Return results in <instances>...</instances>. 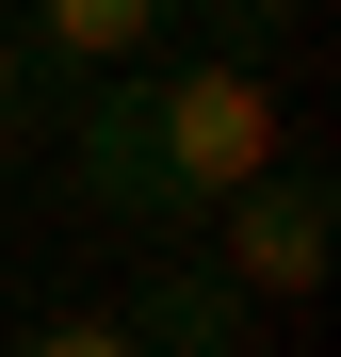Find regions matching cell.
I'll return each instance as SVG.
<instances>
[{"label":"cell","instance_id":"1","mask_svg":"<svg viewBox=\"0 0 341 357\" xmlns=\"http://www.w3.org/2000/svg\"><path fill=\"white\" fill-rule=\"evenodd\" d=\"M146 114H162V162H179V195H244V178L276 162V98L244 49H211V66H146Z\"/></svg>","mask_w":341,"mask_h":357},{"label":"cell","instance_id":"2","mask_svg":"<svg viewBox=\"0 0 341 357\" xmlns=\"http://www.w3.org/2000/svg\"><path fill=\"white\" fill-rule=\"evenodd\" d=\"M211 211H227V292H244V309H293V292H325L341 211H325V178H309V162H260L244 195H211Z\"/></svg>","mask_w":341,"mask_h":357},{"label":"cell","instance_id":"3","mask_svg":"<svg viewBox=\"0 0 341 357\" xmlns=\"http://www.w3.org/2000/svg\"><path fill=\"white\" fill-rule=\"evenodd\" d=\"M66 162H82V195H98L114 227H195L179 162H162V114H146V66H98V98H82Z\"/></svg>","mask_w":341,"mask_h":357},{"label":"cell","instance_id":"4","mask_svg":"<svg viewBox=\"0 0 341 357\" xmlns=\"http://www.w3.org/2000/svg\"><path fill=\"white\" fill-rule=\"evenodd\" d=\"M114 325H130L146 357H227V341H244V292H227V260H162Z\"/></svg>","mask_w":341,"mask_h":357},{"label":"cell","instance_id":"5","mask_svg":"<svg viewBox=\"0 0 341 357\" xmlns=\"http://www.w3.org/2000/svg\"><path fill=\"white\" fill-rule=\"evenodd\" d=\"M146 33H179V0H17V49H49V66H146Z\"/></svg>","mask_w":341,"mask_h":357},{"label":"cell","instance_id":"6","mask_svg":"<svg viewBox=\"0 0 341 357\" xmlns=\"http://www.w3.org/2000/svg\"><path fill=\"white\" fill-rule=\"evenodd\" d=\"M17 357H146V341H130V325H98V309H66V325H33Z\"/></svg>","mask_w":341,"mask_h":357},{"label":"cell","instance_id":"7","mask_svg":"<svg viewBox=\"0 0 341 357\" xmlns=\"http://www.w3.org/2000/svg\"><path fill=\"white\" fill-rule=\"evenodd\" d=\"M33 114V49H17V17H0V130Z\"/></svg>","mask_w":341,"mask_h":357},{"label":"cell","instance_id":"8","mask_svg":"<svg viewBox=\"0 0 341 357\" xmlns=\"http://www.w3.org/2000/svg\"><path fill=\"white\" fill-rule=\"evenodd\" d=\"M211 17H227V49L260 66V33H276V0H211Z\"/></svg>","mask_w":341,"mask_h":357},{"label":"cell","instance_id":"9","mask_svg":"<svg viewBox=\"0 0 341 357\" xmlns=\"http://www.w3.org/2000/svg\"><path fill=\"white\" fill-rule=\"evenodd\" d=\"M0 17H17V0H0Z\"/></svg>","mask_w":341,"mask_h":357}]
</instances>
